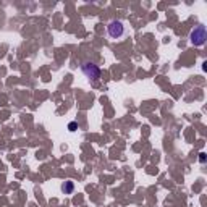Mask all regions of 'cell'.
I'll use <instances>...</instances> for the list:
<instances>
[{
	"label": "cell",
	"mask_w": 207,
	"mask_h": 207,
	"mask_svg": "<svg viewBox=\"0 0 207 207\" xmlns=\"http://www.w3.org/2000/svg\"><path fill=\"white\" fill-rule=\"evenodd\" d=\"M62 191L65 192V194H71V192L75 191V183L73 181H65L62 184Z\"/></svg>",
	"instance_id": "277c9868"
},
{
	"label": "cell",
	"mask_w": 207,
	"mask_h": 207,
	"mask_svg": "<svg viewBox=\"0 0 207 207\" xmlns=\"http://www.w3.org/2000/svg\"><path fill=\"white\" fill-rule=\"evenodd\" d=\"M199 162H201V163H204V162H205V154H204V152L199 154Z\"/></svg>",
	"instance_id": "8992f818"
},
{
	"label": "cell",
	"mask_w": 207,
	"mask_h": 207,
	"mask_svg": "<svg viewBox=\"0 0 207 207\" xmlns=\"http://www.w3.org/2000/svg\"><path fill=\"white\" fill-rule=\"evenodd\" d=\"M76 128H78L76 121H71V123L68 125V130H70V131H76Z\"/></svg>",
	"instance_id": "5b68a950"
},
{
	"label": "cell",
	"mask_w": 207,
	"mask_h": 207,
	"mask_svg": "<svg viewBox=\"0 0 207 207\" xmlns=\"http://www.w3.org/2000/svg\"><path fill=\"white\" fill-rule=\"evenodd\" d=\"M107 32H109L110 39L117 41V39H121L126 34V26L123 24V21L113 19V21L109 23V26H107Z\"/></svg>",
	"instance_id": "6da1fadb"
},
{
	"label": "cell",
	"mask_w": 207,
	"mask_h": 207,
	"mask_svg": "<svg viewBox=\"0 0 207 207\" xmlns=\"http://www.w3.org/2000/svg\"><path fill=\"white\" fill-rule=\"evenodd\" d=\"M81 71L83 75L88 78L89 81H97L101 78V68H99L96 63H91V62H86L81 65Z\"/></svg>",
	"instance_id": "3957f363"
},
{
	"label": "cell",
	"mask_w": 207,
	"mask_h": 207,
	"mask_svg": "<svg viewBox=\"0 0 207 207\" xmlns=\"http://www.w3.org/2000/svg\"><path fill=\"white\" fill-rule=\"evenodd\" d=\"M189 39H191V44H192V45H196V47H201V45H204V44H205V39H207L205 26H202V24L196 26L194 29L191 31Z\"/></svg>",
	"instance_id": "7a4b0ae2"
}]
</instances>
